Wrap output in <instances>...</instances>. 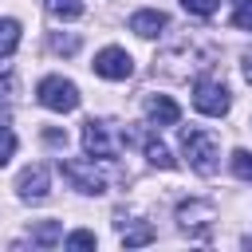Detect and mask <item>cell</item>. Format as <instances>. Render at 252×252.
I'll return each instance as SVG.
<instances>
[{"label": "cell", "instance_id": "20", "mask_svg": "<svg viewBox=\"0 0 252 252\" xmlns=\"http://www.w3.org/2000/svg\"><path fill=\"white\" fill-rule=\"evenodd\" d=\"M67 248H94L98 240H94V232H87V228H79V232H71L67 240H63Z\"/></svg>", "mask_w": 252, "mask_h": 252}, {"label": "cell", "instance_id": "13", "mask_svg": "<svg viewBox=\"0 0 252 252\" xmlns=\"http://www.w3.org/2000/svg\"><path fill=\"white\" fill-rule=\"evenodd\" d=\"M20 47V20H0V55H12Z\"/></svg>", "mask_w": 252, "mask_h": 252}, {"label": "cell", "instance_id": "7", "mask_svg": "<svg viewBox=\"0 0 252 252\" xmlns=\"http://www.w3.org/2000/svg\"><path fill=\"white\" fill-rule=\"evenodd\" d=\"M83 150H87V158H91V161H94V158H98V161H106V158H114V142H110V126H106V122H94V118H91V122L83 126Z\"/></svg>", "mask_w": 252, "mask_h": 252}, {"label": "cell", "instance_id": "19", "mask_svg": "<svg viewBox=\"0 0 252 252\" xmlns=\"http://www.w3.org/2000/svg\"><path fill=\"white\" fill-rule=\"evenodd\" d=\"M16 154V134L8 126H0V165H8V158Z\"/></svg>", "mask_w": 252, "mask_h": 252}, {"label": "cell", "instance_id": "12", "mask_svg": "<svg viewBox=\"0 0 252 252\" xmlns=\"http://www.w3.org/2000/svg\"><path fill=\"white\" fill-rule=\"evenodd\" d=\"M63 240V228H59V220H39L35 228H32V244H43V248H51V244H59Z\"/></svg>", "mask_w": 252, "mask_h": 252}, {"label": "cell", "instance_id": "9", "mask_svg": "<svg viewBox=\"0 0 252 252\" xmlns=\"http://www.w3.org/2000/svg\"><path fill=\"white\" fill-rule=\"evenodd\" d=\"M146 114H150V122H158V126H177V122H181V106H177L169 94H150V98H146Z\"/></svg>", "mask_w": 252, "mask_h": 252}, {"label": "cell", "instance_id": "11", "mask_svg": "<svg viewBox=\"0 0 252 252\" xmlns=\"http://www.w3.org/2000/svg\"><path fill=\"white\" fill-rule=\"evenodd\" d=\"M146 158H150V165H158V169H173V165H177L161 138H146Z\"/></svg>", "mask_w": 252, "mask_h": 252}, {"label": "cell", "instance_id": "5", "mask_svg": "<svg viewBox=\"0 0 252 252\" xmlns=\"http://www.w3.org/2000/svg\"><path fill=\"white\" fill-rule=\"evenodd\" d=\"M59 169H63V177L79 189V193H106V177L94 169V161H75V158H59Z\"/></svg>", "mask_w": 252, "mask_h": 252}, {"label": "cell", "instance_id": "14", "mask_svg": "<svg viewBox=\"0 0 252 252\" xmlns=\"http://www.w3.org/2000/svg\"><path fill=\"white\" fill-rule=\"evenodd\" d=\"M47 4V12L55 16V20H79L87 8H83V0H43Z\"/></svg>", "mask_w": 252, "mask_h": 252}, {"label": "cell", "instance_id": "23", "mask_svg": "<svg viewBox=\"0 0 252 252\" xmlns=\"http://www.w3.org/2000/svg\"><path fill=\"white\" fill-rule=\"evenodd\" d=\"M43 138H47V142H51V146H67V134H59V130H47V134H43Z\"/></svg>", "mask_w": 252, "mask_h": 252}, {"label": "cell", "instance_id": "18", "mask_svg": "<svg viewBox=\"0 0 252 252\" xmlns=\"http://www.w3.org/2000/svg\"><path fill=\"white\" fill-rule=\"evenodd\" d=\"M217 4H220V0H181V8H185V12H193V16H213V12H217Z\"/></svg>", "mask_w": 252, "mask_h": 252}, {"label": "cell", "instance_id": "15", "mask_svg": "<svg viewBox=\"0 0 252 252\" xmlns=\"http://www.w3.org/2000/svg\"><path fill=\"white\" fill-rule=\"evenodd\" d=\"M154 236H158V232H154L150 224H134L130 232L122 228V244H126V248H142V244H150Z\"/></svg>", "mask_w": 252, "mask_h": 252}, {"label": "cell", "instance_id": "1", "mask_svg": "<svg viewBox=\"0 0 252 252\" xmlns=\"http://www.w3.org/2000/svg\"><path fill=\"white\" fill-rule=\"evenodd\" d=\"M181 146H185L189 165L201 177L217 173V165H220V142H217V134H209V130H181Z\"/></svg>", "mask_w": 252, "mask_h": 252}, {"label": "cell", "instance_id": "10", "mask_svg": "<svg viewBox=\"0 0 252 252\" xmlns=\"http://www.w3.org/2000/svg\"><path fill=\"white\" fill-rule=\"evenodd\" d=\"M165 24H169V16H165V12H158V8H142V12H134V16H130V32H138L142 39H154Z\"/></svg>", "mask_w": 252, "mask_h": 252}, {"label": "cell", "instance_id": "4", "mask_svg": "<svg viewBox=\"0 0 252 252\" xmlns=\"http://www.w3.org/2000/svg\"><path fill=\"white\" fill-rule=\"evenodd\" d=\"M193 106H197L201 114H209V118L228 114V106H232L228 87L217 83V79H197V83H193Z\"/></svg>", "mask_w": 252, "mask_h": 252}, {"label": "cell", "instance_id": "22", "mask_svg": "<svg viewBox=\"0 0 252 252\" xmlns=\"http://www.w3.org/2000/svg\"><path fill=\"white\" fill-rule=\"evenodd\" d=\"M0 94H12V71L0 63Z\"/></svg>", "mask_w": 252, "mask_h": 252}, {"label": "cell", "instance_id": "16", "mask_svg": "<svg viewBox=\"0 0 252 252\" xmlns=\"http://www.w3.org/2000/svg\"><path fill=\"white\" fill-rule=\"evenodd\" d=\"M232 173L240 181H252V150H232Z\"/></svg>", "mask_w": 252, "mask_h": 252}, {"label": "cell", "instance_id": "2", "mask_svg": "<svg viewBox=\"0 0 252 252\" xmlns=\"http://www.w3.org/2000/svg\"><path fill=\"white\" fill-rule=\"evenodd\" d=\"M35 98L47 106V110H55V114H67V110H75L79 106V87L71 83V79H63V75H47V79H39V87H35Z\"/></svg>", "mask_w": 252, "mask_h": 252}, {"label": "cell", "instance_id": "3", "mask_svg": "<svg viewBox=\"0 0 252 252\" xmlns=\"http://www.w3.org/2000/svg\"><path fill=\"white\" fill-rule=\"evenodd\" d=\"M213 220H217V209H213L209 201H181V205H177V224H181V232H189L193 240H209Z\"/></svg>", "mask_w": 252, "mask_h": 252}, {"label": "cell", "instance_id": "6", "mask_svg": "<svg viewBox=\"0 0 252 252\" xmlns=\"http://www.w3.org/2000/svg\"><path fill=\"white\" fill-rule=\"evenodd\" d=\"M91 67H94V75H102V79H114V83L134 75V59H130L122 47H102V51L94 55V63H91Z\"/></svg>", "mask_w": 252, "mask_h": 252}, {"label": "cell", "instance_id": "17", "mask_svg": "<svg viewBox=\"0 0 252 252\" xmlns=\"http://www.w3.org/2000/svg\"><path fill=\"white\" fill-rule=\"evenodd\" d=\"M232 28L252 32V0H240V4H236V12H232Z\"/></svg>", "mask_w": 252, "mask_h": 252}, {"label": "cell", "instance_id": "8", "mask_svg": "<svg viewBox=\"0 0 252 252\" xmlns=\"http://www.w3.org/2000/svg\"><path fill=\"white\" fill-rule=\"evenodd\" d=\"M16 189L24 201H43L47 197V169L43 165H28L20 177H16Z\"/></svg>", "mask_w": 252, "mask_h": 252}, {"label": "cell", "instance_id": "24", "mask_svg": "<svg viewBox=\"0 0 252 252\" xmlns=\"http://www.w3.org/2000/svg\"><path fill=\"white\" fill-rule=\"evenodd\" d=\"M244 79H248V83H252V47H248V51H244Z\"/></svg>", "mask_w": 252, "mask_h": 252}, {"label": "cell", "instance_id": "25", "mask_svg": "<svg viewBox=\"0 0 252 252\" xmlns=\"http://www.w3.org/2000/svg\"><path fill=\"white\" fill-rule=\"evenodd\" d=\"M236 4H240V0H236Z\"/></svg>", "mask_w": 252, "mask_h": 252}, {"label": "cell", "instance_id": "21", "mask_svg": "<svg viewBox=\"0 0 252 252\" xmlns=\"http://www.w3.org/2000/svg\"><path fill=\"white\" fill-rule=\"evenodd\" d=\"M51 47H55V51H63V55H75V51H79V39H75V35H55V39H51Z\"/></svg>", "mask_w": 252, "mask_h": 252}]
</instances>
